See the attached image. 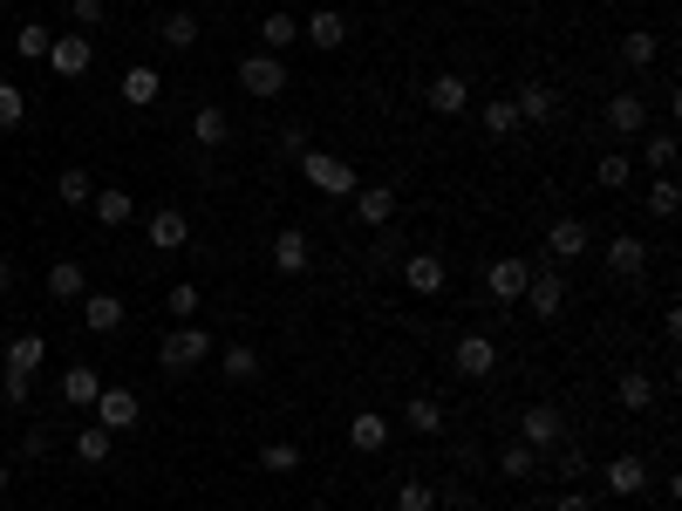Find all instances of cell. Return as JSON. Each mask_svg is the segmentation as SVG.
<instances>
[{
  "label": "cell",
  "mask_w": 682,
  "mask_h": 511,
  "mask_svg": "<svg viewBox=\"0 0 682 511\" xmlns=\"http://www.w3.org/2000/svg\"><path fill=\"white\" fill-rule=\"evenodd\" d=\"M450 369L471 375V382H485L498 369V341L492 335H458V348H450Z\"/></svg>",
  "instance_id": "cell-6"
},
{
  "label": "cell",
  "mask_w": 682,
  "mask_h": 511,
  "mask_svg": "<svg viewBox=\"0 0 682 511\" xmlns=\"http://www.w3.org/2000/svg\"><path fill=\"white\" fill-rule=\"evenodd\" d=\"M158 362L171 369V375H185V369H198V362H212V335L198 321H178L164 335V348H158Z\"/></svg>",
  "instance_id": "cell-2"
},
{
  "label": "cell",
  "mask_w": 682,
  "mask_h": 511,
  "mask_svg": "<svg viewBox=\"0 0 682 511\" xmlns=\"http://www.w3.org/2000/svg\"><path fill=\"white\" fill-rule=\"evenodd\" d=\"M675 150H682V144H675V130H655V137L642 144V164H648L655 177H669V171H675Z\"/></svg>",
  "instance_id": "cell-34"
},
{
  "label": "cell",
  "mask_w": 682,
  "mask_h": 511,
  "mask_svg": "<svg viewBox=\"0 0 682 511\" xmlns=\"http://www.w3.org/2000/svg\"><path fill=\"white\" fill-rule=\"evenodd\" d=\"M444 279H450V266L437 260V252H410V260H402V287H410V294H423V300H431V294H444Z\"/></svg>",
  "instance_id": "cell-12"
},
{
  "label": "cell",
  "mask_w": 682,
  "mask_h": 511,
  "mask_svg": "<svg viewBox=\"0 0 682 511\" xmlns=\"http://www.w3.org/2000/svg\"><path fill=\"white\" fill-rule=\"evenodd\" d=\"M191 137H198V150H219L225 137H233V116H225L219 102H198L191 110Z\"/></svg>",
  "instance_id": "cell-20"
},
{
  "label": "cell",
  "mask_w": 682,
  "mask_h": 511,
  "mask_svg": "<svg viewBox=\"0 0 682 511\" xmlns=\"http://www.w3.org/2000/svg\"><path fill=\"white\" fill-rule=\"evenodd\" d=\"M423 102H431V116H464L471 110V83L464 75H431V83H423Z\"/></svg>",
  "instance_id": "cell-7"
},
{
  "label": "cell",
  "mask_w": 682,
  "mask_h": 511,
  "mask_svg": "<svg viewBox=\"0 0 682 511\" xmlns=\"http://www.w3.org/2000/svg\"><path fill=\"white\" fill-rule=\"evenodd\" d=\"M300 35H308L321 55H335V48L348 41V14H335V8H314L308 21H300Z\"/></svg>",
  "instance_id": "cell-14"
},
{
  "label": "cell",
  "mask_w": 682,
  "mask_h": 511,
  "mask_svg": "<svg viewBox=\"0 0 682 511\" xmlns=\"http://www.w3.org/2000/svg\"><path fill=\"white\" fill-rule=\"evenodd\" d=\"M478 116H485V130H492V137H512V130H519V110H512V96H492V102H485Z\"/></svg>",
  "instance_id": "cell-41"
},
{
  "label": "cell",
  "mask_w": 682,
  "mask_h": 511,
  "mask_svg": "<svg viewBox=\"0 0 682 511\" xmlns=\"http://www.w3.org/2000/svg\"><path fill=\"white\" fill-rule=\"evenodd\" d=\"M546 252H553V260H587V252H594L587 219H553L546 225Z\"/></svg>",
  "instance_id": "cell-9"
},
{
  "label": "cell",
  "mask_w": 682,
  "mask_h": 511,
  "mask_svg": "<svg viewBox=\"0 0 682 511\" xmlns=\"http://www.w3.org/2000/svg\"><path fill=\"white\" fill-rule=\"evenodd\" d=\"M191 239V219L178 212V204H158V212H150V246L158 252H178Z\"/></svg>",
  "instance_id": "cell-16"
},
{
  "label": "cell",
  "mask_w": 682,
  "mask_h": 511,
  "mask_svg": "<svg viewBox=\"0 0 682 511\" xmlns=\"http://www.w3.org/2000/svg\"><path fill=\"white\" fill-rule=\"evenodd\" d=\"M21 116H28V89H21V83H0V130H14Z\"/></svg>",
  "instance_id": "cell-46"
},
{
  "label": "cell",
  "mask_w": 682,
  "mask_h": 511,
  "mask_svg": "<svg viewBox=\"0 0 682 511\" xmlns=\"http://www.w3.org/2000/svg\"><path fill=\"white\" fill-rule=\"evenodd\" d=\"M512 511H540V504H512Z\"/></svg>",
  "instance_id": "cell-55"
},
{
  "label": "cell",
  "mask_w": 682,
  "mask_h": 511,
  "mask_svg": "<svg viewBox=\"0 0 682 511\" xmlns=\"http://www.w3.org/2000/svg\"><path fill=\"white\" fill-rule=\"evenodd\" d=\"M48 294H55V300H83L89 294L83 260H55V266H48Z\"/></svg>",
  "instance_id": "cell-29"
},
{
  "label": "cell",
  "mask_w": 682,
  "mask_h": 511,
  "mask_svg": "<svg viewBox=\"0 0 682 511\" xmlns=\"http://www.w3.org/2000/svg\"><path fill=\"white\" fill-rule=\"evenodd\" d=\"M110 429L103 423H89V429H75V457H83V464H110Z\"/></svg>",
  "instance_id": "cell-37"
},
{
  "label": "cell",
  "mask_w": 682,
  "mask_h": 511,
  "mask_svg": "<svg viewBox=\"0 0 682 511\" xmlns=\"http://www.w3.org/2000/svg\"><path fill=\"white\" fill-rule=\"evenodd\" d=\"M519 444L525 450H560L567 444V416H560V402H533L519 416Z\"/></svg>",
  "instance_id": "cell-4"
},
{
  "label": "cell",
  "mask_w": 682,
  "mask_h": 511,
  "mask_svg": "<svg viewBox=\"0 0 682 511\" xmlns=\"http://www.w3.org/2000/svg\"><path fill=\"white\" fill-rule=\"evenodd\" d=\"M89 212H96V225H131V219H137V198L123 191V185H96Z\"/></svg>",
  "instance_id": "cell-18"
},
{
  "label": "cell",
  "mask_w": 682,
  "mask_h": 511,
  "mask_svg": "<svg viewBox=\"0 0 682 511\" xmlns=\"http://www.w3.org/2000/svg\"><path fill=\"white\" fill-rule=\"evenodd\" d=\"M648 123V96H608V130L615 137H642Z\"/></svg>",
  "instance_id": "cell-21"
},
{
  "label": "cell",
  "mask_w": 682,
  "mask_h": 511,
  "mask_svg": "<svg viewBox=\"0 0 682 511\" xmlns=\"http://www.w3.org/2000/svg\"><path fill=\"white\" fill-rule=\"evenodd\" d=\"M560 477H567V484L587 477V450H580V444H560Z\"/></svg>",
  "instance_id": "cell-48"
},
{
  "label": "cell",
  "mask_w": 682,
  "mask_h": 511,
  "mask_svg": "<svg viewBox=\"0 0 682 511\" xmlns=\"http://www.w3.org/2000/svg\"><path fill=\"white\" fill-rule=\"evenodd\" d=\"M158 41L171 48V55H191V48H198V14H185V8H171V14L158 21Z\"/></svg>",
  "instance_id": "cell-22"
},
{
  "label": "cell",
  "mask_w": 682,
  "mask_h": 511,
  "mask_svg": "<svg viewBox=\"0 0 682 511\" xmlns=\"http://www.w3.org/2000/svg\"><path fill=\"white\" fill-rule=\"evenodd\" d=\"M525 279H533V260H492V266H485L492 300H519V294H525Z\"/></svg>",
  "instance_id": "cell-17"
},
{
  "label": "cell",
  "mask_w": 682,
  "mask_h": 511,
  "mask_svg": "<svg viewBox=\"0 0 682 511\" xmlns=\"http://www.w3.org/2000/svg\"><path fill=\"white\" fill-rule=\"evenodd\" d=\"M198 307H206V294H198V287H191V279H178V287H171V294H164V314H178V321H191V314H198Z\"/></svg>",
  "instance_id": "cell-45"
},
{
  "label": "cell",
  "mask_w": 682,
  "mask_h": 511,
  "mask_svg": "<svg viewBox=\"0 0 682 511\" xmlns=\"http://www.w3.org/2000/svg\"><path fill=\"white\" fill-rule=\"evenodd\" d=\"M28 389H35V375H21V369H8V375H0V396H8L14 409L28 402Z\"/></svg>",
  "instance_id": "cell-49"
},
{
  "label": "cell",
  "mask_w": 682,
  "mask_h": 511,
  "mask_svg": "<svg viewBox=\"0 0 682 511\" xmlns=\"http://www.w3.org/2000/svg\"><path fill=\"white\" fill-rule=\"evenodd\" d=\"M8 484H14V471H8V464H0V491H8Z\"/></svg>",
  "instance_id": "cell-54"
},
{
  "label": "cell",
  "mask_w": 682,
  "mask_h": 511,
  "mask_svg": "<svg viewBox=\"0 0 682 511\" xmlns=\"http://www.w3.org/2000/svg\"><path fill=\"white\" fill-rule=\"evenodd\" d=\"M21 457H48V423H41V429H28V437H21Z\"/></svg>",
  "instance_id": "cell-52"
},
{
  "label": "cell",
  "mask_w": 682,
  "mask_h": 511,
  "mask_svg": "<svg viewBox=\"0 0 682 511\" xmlns=\"http://www.w3.org/2000/svg\"><path fill=\"white\" fill-rule=\"evenodd\" d=\"M41 354H48V341H41V335H14V341H8V369L35 375V369H41Z\"/></svg>",
  "instance_id": "cell-39"
},
{
  "label": "cell",
  "mask_w": 682,
  "mask_h": 511,
  "mask_svg": "<svg viewBox=\"0 0 682 511\" xmlns=\"http://www.w3.org/2000/svg\"><path fill=\"white\" fill-rule=\"evenodd\" d=\"M239 89H246V96H260V102L287 96V62H281V55H266V48H252V55L239 62Z\"/></svg>",
  "instance_id": "cell-3"
},
{
  "label": "cell",
  "mask_w": 682,
  "mask_h": 511,
  "mask_svg": "<svg viewBox=\"0 0 682 511\" xmlns=\"http://www.w3.org/2000/svg\"><path fill=\"white\" fill-rule=\"evenodd\" d=\"M14 287V260H8V252H0V294H8Z\"/></svg>",
  "instance_id": "cell-53"
},
{
  "label": "cell",
  "mask_w": 682,
  "mask_h": 511,
  "mask_svg": "<svg viewBox=\"0 0 682 511\" xmlns=\"http://www.w3.org/2000/svg\"><path fill=\"white\" fill-rule=\"evenodd\" d=\"M553 511H594V491H580V484H567V491H560V504H553Z\"/></svg>",
  "instance_id": "cell-50"
},
{
  "label": "cell",
  "mask_w": 682,
  "mask_h": 511,
  "mask_svg": "<svg viewBox=\"0 0 682 511\" xmlns=\"http://www.w3.org/2000/svg\"><path fill=\"white\" fill-rule=\"evenodd\" d=\"M260 471L266 477H294L300 471V444H260Z\"/></svg>",
  "instance_id": "cell-40"
},
{
  "label": "cell",
  "mask_w": 682,
  "mask_h": 511,
  "mask_svg": "<svg viewBox=\"0 0 682 511\" xmlns=\"http://www.w3.org/2000/svg\"><path fill=\"white\" fill-rule=\"evenodd\" d=\"M300 41V21L294 14H266L260 21V48H266V55H281V48H294Z\"/></svg>",
  "instance_id": "cell-33"
},
{
  "label": "cell",
  "mask_w": 682,
  "mask_h": 511,
  "mask_svg": "<svg viewBox=\"0 0 682 511\" xmlns=\"http://www.w3.org/2000/svg\"><path fill=\"white\" fill-rule=\"evenodd\" d=\"M389 416L383 409H356V416H348V450H362V457H375V450H389Z\"/></svg>",
  "instance_id": "cell-10"
},
{
  "label": "cell",
  "mask_w": 682,
  "mask_h": 511,
  "mask_svg": "<svg viewBox=\"0 0 682 511\" xmlns=\"http://www.w3.org/2000/svg\"><path fill=\"white\" fill-rule=\"evenodd\" d=\"M273 273H287V279H300L314 266V246H308V233H300V225H281V233H273Z\"/></svg>",
  "instance_id": "cell-5"
},
{
  "label": "cell",
  "mask_w": 682,
  "mask_h": 511,
  "mask_svg": "<svg viewBox=\"0 0 682 511\" xmlns=\"http://www.w3.org/2000/svg\"><path fill=\"white\" fill-rule=\"evenodd\" d=\"M519 300L533 307V321H553V314L567 307V279H560V273H533V279H525V294H519Z\"/></svg>",
  "instance_id": "cell-13"
},
{
  "label": "cell",
  "mask_w": 682,
  "mask_h": 511,
  "mask_svg": "<svg viewBox=\"0 0 682 511\" xmlns=\"http://www.w3.org/2000/svg\"><path fill=\"white\" fill-rule=\"evenodd\" d=\"M396 191L389 185H356V219L369 225V233H389V219H396Z\"/></svg>",
  "instance_id": "cell-11"
},
{
  "label": "cell",
  "mask_w": 682,
  "mask_h": 511,
  "mask_svg": "<svg viewBox=\"0 0 682 511\" xmlns=\"http://www.w3.org/2000/svg\"><path fill=\"white\" fill-rule=\"evenodd\" d=\"M675 212H682L675 177H655V185H648V219H675Z\"/></svg>",
  "instance_id": "cell-42"
},
{
  "label": "cell",
  "mask_w": 682,
  "mask_h": 511,
  "mask_svg": "<svg viewBox=\"0 0 682 511\" xmlns=\"http://www.w3.org/2000/svg\"><path fill=\"white\" fill-rule=\"evenodd\" d=\"M615 402L642 416V409L655 402V375H648V369H621V382H615Z\"/></svg>",
  "instance_id": "cell-28"
},
{
  "label": "cell",
  "mask_w": 682,
  "mask_h": 511,
  "mask_svg": "<svg viewBox=\"0 0 682 511\" xmlns=\"http://www.w3.org/2000/svg\"><path fill=\"white\" fill-rule=\"evenodd\" d=\"M512 110H519V123H553V110H560V96H553L546 83H525V89L512 96Z\"/></svg>",
  "instance_id": "cell-27"
},
{
  "label": "cell",
  "mask_w": 682,
  "mask_h": 511,
  "mask_svg": "<svg viewBox=\"0 0 682 511\" xmlns=\"http://www.w3.org/2000/svg\"><path fill=\"white\" fill-rule=\"evenodd\" d=\"M402 423H410L417 437H437V429H444V402L437 396H410V402H402Z\"/></svg>",
  "instance_id": "cell-30"
},
{
  "label": "cell",
  "mask_w": 682,
  "mask_h": 511,
  "mask_svg": "<svg viewBox=\"0 0 682 511\" xmlns=\"http://www.w3.org/2000/svg\"><path fill=\"white\" fill-rule=\"evenodd\" d=\"M219 375H225V382H239V389H246V382H260V354H252L246 341H233V348L219 354Z\"/></svg>",
  "instance_id": "cell-31"
},
{
  "label": "cell",
  "mask_w": 682,
  "mask_h": 511,
  "mask_svg": "<svg viewBox=\"0 0 682 511\" xmlns=\"http://www.w3.org/2000/svg\"><path fill=\"white\" fill-rule=\"evenodd\" d=\"M396 511H437V491L423 477H402L396 484Z\"/></svg>",
  "instance_id": "cell-43"
},
{
  "label": "cell",
  "mask_w": 682,
  "mask_h": 511,
  "mask_svg": "<svg viewBox=\"0 0 682 511\" xmlns=\"http://www.w3.org/2000/svg\"><path fill=\"white\" fill-rule=\"evenodd\" d=\"M96 396H103V375H96L89 362L62 369V402H75V409H96Z\"/></svg>",
  "instance_id": "cell-24"
},
{
  "label": "cell",
  "mask_w": 682,
  "mask_h": 511,
  "mask_svg": "<svg viewBox=\"0 0 682 511\" xmlns=\"http://www.w3.org/2000/svg\"><path fill=\"white\" fill-rule=\"evenodd\" d=\"M281 150H287V158H300V150H308V130H300V123H287V130H281Z\"/></svg>",
  "instance_id": "cell-51"
},
{
  "label": "cell",
  "mask_w": 682,
  "mask_h": 511,
  "mask_svg": "<svg viewBox=\"0 0 682 511\" xmlns=\"http://www.w3.org/2000/svg\"><path fill=\"white\" fill-rule=\"evenodd\" d=\"M655 55H662V35H648V28H635V35H621V62H628V68H648Z\"/></svg>",
  "instance_id": "cell-36"
},
{
  "label": "cell",
  "mask_w": 682,
  "mask_h": 511,
  "mask_svg": "<svg viewBox=\"0 0 682 511\" xmlns=\"http://www.w3.org/2000/svg\"><path fill=\"white\" fill-rule=\"evenodd\" d=\"M498 477H512V484L540 477V450H525V444H505V450H498Z\"/></svg>",
  "instance_id": "cell-32"
},
{
  "label": "cell",
  "mask_w": 682,
  "mask_h": 511,
  "mask_svg": "<svg viewBox=\"0 0 682 511\" xmlns=\"http://www.w3.org/2000/svg\"><path fill=\"white\" fill-rule=\"evenodd\" d=\"M600 477H608V491H615V498H642V491H648V464H642L635 450H628V457H615V464L600 471Z\"/></svg>",
  "instance_id": "cell-19"
},
{
  "label": "cell",
  "mask_w": 682,
  "mask_h": 511,
  "mask_svg": "<svg viewBox=\"0 0 682 511\" xmlns=\"http://www.w3.org/2000/svg\"><path fill=\"white\" fill-rule=\"evenodd\" d=\"M158 96H164V75H158V68H144V62L123 68V102H131V110H150Z\"/></svg>",
  "instance_id": "cell-25"
},
{
  "label": "cell",
  "mask_w": 682,
  "mask_h": 511,
  "mask_svg": "<svg viewBox=\"0 0 682 511\" xmlns=\"http://www.w3.org/2000/svg\"><path fill=\"white\" fill-rule=\"evenodd\" d=\"M55 198H62V204H89V198H96V177H89L83 164H69V171L55 177Z\"/></svg>",
  "instance_id": "cell-38"
},
{
  "label": "cell",
  "mask_w": 682,
  "mask_h": 511,
  "mask_svg": "<svg viewBox=\"0 0 682 511\" xmlns=\"http://www.w3.org/2000/svg\"><path fill=\"white\" fill-rule=\"evenodd\" d=\"M89 62H96V35L75 28V35H55V41H48V68H55V75H83Z\"/></svg>",
  "instance_id": "cell-8"
},
{
  "label": "cell",
  "mask_w": 682,
  "mask_h": 511,
  "mask_svg": "<svg viewBox=\"0 0 682 511\" xmlns=\"http://www.w3.org/2000/svg\"><path fill=\"white\" fill-rule=\"evenodd\" d=\"M69 14H75V28H83V35L103 28V0H69Z\"/></svg>",
  "instance_id": "cell-47"
},
{
  "label": "cell",
  "mask_w": 682,
  "mask_h": 511,
  "mask_svg": "<svg viewBox=\"0 0 682 511\" xmlns=\"http://www.w3.org/2000/svg\"><path fill=\"white\" fill-rule=\"evenodd\" d=\"M137 416H144V409H137L131 389H103V396H96V423H103L110 437H116V429H137Z\"/></svg>",
  "instance_id": "cell-15"
},
{
  "label": "cell",
  "mask_w": 682,
  "mask_h": 511,
  "mask_svg": "<svg viewBox=\"0 0 682 511\" xmlns=\"http://www.w3.org/2000/svg\"><path fill=\"white\" fill-rule=\"evenodd\" d=\"M608 273H621V279H635V273H648V246H642L635 233H621V239H608Z\"/></svg>",
  "instance_id": "cell-26"
},
{
  "label": "cell",
  "mask_w": 682,
  "mask_h": 511,
  "mask_svg": "<svg viewBox=\"0 0 682 511\" xmlns=\"http://www.w3.org/2000/svg\"><path fill=\"white\" fill-rule=\"evenodd\" d=\"M628 177H635V158H628V150H608V158L594 164V185H600V191H621Z\"/></svg>",
  "instance_id": "cell-35"
},
{
  "label": "cell",
  "mask_w": 682,
  "mask_h": 511,
  "mask_svg": "<svg viewBox=\"0 0 682 511\" xmlns=\"http://www.w3.org/2000/svg\"><path fill=\"white\" fill-rule=\"evenodd\" d=\"M48 41H55V35H48L41 21H28V28L14 35V55H21V62H48Z\"/></svg>",
  "instance_id": "cell-44"
},
{
  "label": "cell",
  "mask_w": 682,
  "mask_h": 511,
  "mask_svg": "<svg viewBox=\"0 0 682 511\" xmlns=\"http://www.w3.org/2000/svg\"><path fill=\"white\" fill-rule=\"evenodd\" d=\"M83 327L89 335H116L123 327V300L116 294H83Z\"/></svg>",
  "instance_id": "cell-23"
},
{
  "label": "cell",
  "mask_w": 682,
  "mask_h": 511,
  "mask_svg": "<svg viewBox=\"0 0 682 511\" xmlns=\"http://www.w3.org/2000/svg\"><path fill=\"white\" fill-rule=\"evenodd\" d=\"M294 164H300V177H308V185H314L321 198H356V185H362L356 164H348L342 150H300Z\"/></svg>",
  "instance_id": "cell-1"
}]
</instances>
